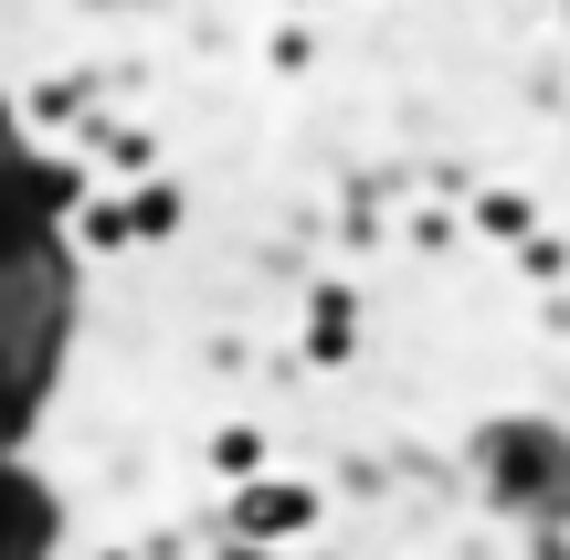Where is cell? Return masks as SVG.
Returning a JSON list of instances; mask_svg holds the SVG:
<instances>
[{"label":"cell","mask_w":570,"mask_h":560,"mask_svg":"<svg viewBox=\"0 0 570 560\" xmlns=\"http://www.w3.org/2000/svg\"><path fill=\"white\" fill-rule=\"evenodd\" d=\"M306 519H317L306 487H254V498H244V540H296Z\"/></svg>","instance_id":"cell-1"}]
</instances>
